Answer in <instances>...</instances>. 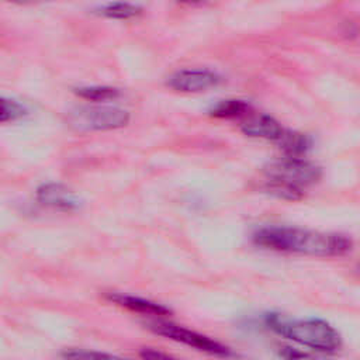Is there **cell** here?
Instances as JSON below:
<instances>
[{
    "label": "cell",
    "mask_w": 360,
    "mask_h": 360,
    "mask_svg": "<svg viewBox=\"0 0 360 360\" xmlns=\"http://www.w3.org/2000/svg\"><path fill=\"white\" fill-rule=\"evenodd\" d=\"M280 149L285 153V158H302L311 148V138L301 132L285 131L277 141Z\"/></svg>",
    "instance_id": "obj_10"
},
{
    "label": "cell",
    "mask_w": 360,
    "mask_h": 360,
    "mask_svg": "<svg viewBox=\"0 0 360 360\" xmlns=\"http://www.w3.org/2000/svg\"><path fill=\"white\" fill-rule=\"evenodd\" d=\"M25 112L27 110L20 103L10 98H1V122L14 121L22 117Z\"/></svg>",
    "instance_id": "obj_15"
},
{
    "label": "cell",
    "mask_w": 360,
    "mask_h": 360,
    "mask_svg": "<svg viewBox=\"0 0 360 360\" xmlns=\"http://www.w3.org/2000/svg\"><path fill=\"white\" fill-rule=\"evenodd\" d=\"M128 121L127 110L108 105H84L69 114L70 127L83 132L117 129L125 127Z\"/></svg>",
    "instance_id": "obj_5"
},
{
    "label": "cell",
    "mask_w": 360,
    "mask_h": 360,
    "mask_svg": "<svg viewBox=\"0 0 360 360\" xmlns=\"http://www.w3.org/2000/svg\"><path fill=\"white\" fill-rule=\"evenodd\" d=\"M75 93L86 100L90 101H107V100H114L120 96V90L115 87H108V86H86V87H79L75 90Z\"/></svg>",
    "instance_id": "obj_13"
},
{
    "label": "cell",
    "mask_w": 360,
    "mask_h": 360,
    "mask_svg": "<svg viewBox=\"0 0 360 360\" xmlns=\"http://www.w3.org/2000/svg\"><path fill=\"white\" fill-rule=\"evenodd\" d=\"M267 326L280 336L318 353L330 354L342 347L340 333L323 319H287L271 315L267 318Z\"/></svg>",
    "instance_id": "obj_3"
},
{
    "label": "cell",
    "mask_w": 360,
    "mask_h": 360,
    "mask_svg": "<svg viewBox=\"0 0 360 360\" xmlns=\"http://www.w3.org/2000/svg\"><path fill=\"white\" fill-rule=\"evenodd\" d=\"M139 356L142 360H179L167 353H163V352L152 349V347H143L139 352Z\"/></svg>",
    "instance_id": "obj_16"
},
{
    "label": "cell",
    "mask_w": 360,
    "mask_h": 360,
    "mask_svg": "<svg viewBox=\"0 0 360 360\" xmlns=\"http://www.w3.org/2000/svg\"><path fill=\"white\" fill-rule=\"evenodd\" d=\"M148 329H150L153 333H156L159 336H163L173 342L181 343L184 346L193 347V349L207 353L210 356L224 357V359L233 356L232 350L228 346L219 343L218 340H215L207 335L198 333L193 329H188L186 326L176 325L169 321H162V319L152 321L148 323Z\"/></svg>",
    "instance_id": "obj_4"
},
{
    "label": "cell",
    "mask_w": 360,
    "mask_h": 360,
    "mask_svg": "<svg viewBox=\"0 0 360 360\" xmlns=\"http://www.w3.org/2000/svg\"><path fill=\"white\" fill-rule=\"evenodd\" d=\"M242 131L248 136L262 138L269 141H278L284 132L280 122L267 114L249 117L242 124Z\"/></svg>",
    "instance_id": "obj_8"
},
{
    "label": "cell",
    "mask_w": 360,
    "mask_h": 360,
    "mask_svg": "<svg viewBox=\"0 0 360 360\" xmlns=\"http://www.w3.org/2000/svg\"><path fill=\"white\" fill-rule=\"evenodd\" d=\"M37 200L42 205L59 211H72L80 204L76 193L60 183H45L39 186L37 190Z\"/></svg>",
    "instance_id": "obj_7"
},
{
    "label": "cell",
    "mask_w": 360,
    "mask_h": 360,
    "mask_svg": "<svg viewBox=\"0 0 360 360\" xmlns=\"http://www.w3.org/2000/svg\"><path fill=\"white\" fill-rule=\"evenodd\" d=\"M263 173L266 191L291 201L302 198L304 190L321 179L319 166L304 158H283L270 162Z\"/></svg>",
    "instance_id": "obj_2"
},
{
    "label": "cell",
    "mask_w": 360,
    "mask_h": 360,
    "mask_svg": "<svg viewBox=\"0 0 360 360\" xmlns=\"http://www.w3.org/2000/svg\"><path fill=\"white\" fill-rule=\"evenodd\" d=\"M63 360H129L127 357H121L117 354L98 352V350H87V349H66L62 352Z\"/></svg>",
    "instance_id": "obj_14"
},
{
    "label": "cell",
    "mask_w": 360,
    "mask_h": 360,
    "mask_svg": "<svg viewBox=\"0 0 360 360\" xmlns=\"http://www.w3.org/2000/svg\"><path fill=\"white\" fill-rule=\"evenodd\" d=\"M221 83V76L208 69H183L173 73L167 86L181 93H201Z\"/></svg>",
    "instance_id": "obj_6"
},
{
    "label": "cell",
    "mask_w": 360,
    "mask_h": 360,
    "mask_svg": "<svg viewBox=\"0 0 360 360\" xmlns=\"http://www.w3.org/2000/svg\"><path fill=\"white\" fill-rule=\"evenodd\" d=\"M249 110V104L242 100H222L215 104L210 114L215 118H236L245 115Z\"/></svg>",
    "instance_id": "obj_12"
},
{
    "label": "cell",
    "mask_w": 360,
    "mask_h": 360,
    "mask_svg": "<svg viewBox=\"0 0 360 360\" xmlns=\"http://www.w3.org/2000/svg\"><path fill=\"white\" fill-rule=\"evenodd\" d=\"M253 240L266 249L309 256H342L352 249L345 235L295 226H266L255 233Z\"/></svg>",
    "instance_id": "obj_1"
},
{
    "label": "cell",
    "mask_w": 360,
    "mask_h": 360,
    "mask_svg": "<svg viewBox=\"0 0 360 360\" xmlns=\"http://www.w3.org/2000/svg\"><path fill=\"white\" fill-rule=\"evenodd\" d=\"M141 11L142 10L139 6L131 3H108L97 8V14L117 20H128L136 17L141 14Z\"/></svg>",
    "instance_id": "obj_11"
},
{
    "label": "cell",
    "mask_w": 360,
    "mask_h": 360,
    "mask_svg": "<svg viewBox=\"0 0 360 360\" xmlns=\"http://www.w3.org/2000/svg\"><path fill=\"white\" fill-rule=\"evenodd\" d=\"M107 298L114 302L118 307L127 308L128 311L142 314V315H153V316H163L169 315L170 309L166 308L162 304L153 302L146 298L135 297V295H128V294H120V292H111L107 295Z\"/></svg>",
    "instance_id": "obj_9"
}]
</instances>
